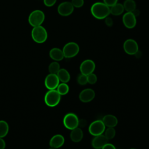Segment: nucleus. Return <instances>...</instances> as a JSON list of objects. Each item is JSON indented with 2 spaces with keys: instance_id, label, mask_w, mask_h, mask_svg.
I'll return each mask as SVG.
<instances>
[{
  "instance_id": "obj_28",
  "label": "nucleus",
  "mask_w": 149,
  "mask_h": 149,
  "mask_svg": "<svg viewBox=\"0 0 149 149\" xmlns=\"http://www.w3.org/2000/svg\"><path fill=\"white\" fill-rule=\"evenodd\" d=\"M71 3L74 8H79L83 6L84 1V0H72Z\"/></svg>"
},
{
  "instance_id": "obj_12",
  "label": "nucleus",
  "mask_w": 149,
  "mask_h": 149,
  "mask_svg": "<svg viewBox=\"0 0 149 149\" xmlns=\"http://www.w3.org/2000/svg\"><path fill=\"white\" fill-rule=\"evenodd\" d=\"M122 22L126 28L129 29H133L137 23L136 17L132 12H126L122 16Z\"/></svg>"
},
{
  "instance_id": "obj_6",
  "label": "nucleus",
  "mask_w": 149,
  "mask_h": 149,
  "mask_svg": "<svg viewBox=\"0 0 149 149\" xmlns=\"http://www.w3.org/2000/svg\"><path fill=\"white\" fill-rule=\"evenodd\" d=\"M79 120L76 114L68 113L65 115L63 119V123L66 129L72 130L78 127Z\"/></svg>"
},
{
  "instance_id": "obj_29",
  "label": "nucleus",
  "mask_w": 149,
  "mask_h": 149,
  "mask_svg": "<svg viewBox=\"0 0 149 149\" xmlns=\"http://www.w3.org/2000/svg\"><path fill=\"white\" fill-rule=\"evenodd\" d=\"M57 0H43L44 4L47 7H51L54 6Z\"/></svg>"
},
{
  "instance_id": "obj_16",
  "label": "nucleus",
  "mask_w": 149,
  "mask_h": 149,
  "mask_svg": "<svg viewBox=\"0 0 149 149\" xmlns=\"http://www.w3.org/2000/svg\"><path fill=\"white\" fill-rule=\"evenodd\" d=\"M49 55L52 59L56 62L61 61L65 58L62 49L58 48H52L49 51Z\"/></svg>"
},
{
  "instance_id": "obj_27",
  "label": "nucleus",
  "mask_w": 149,
  "mask_h": 149,
  "mask_svg": "<svg viewBox=\"0 0 149 149\" xmlns=\"http://www.w3.org/2000/svg\"><path fill=\"white\" fill-rule=\"evenodd\" d=\"M77 83L80 85H85L87 83V76L83 74H80L78 76L77 79Z\"/></svg>"
},
{
  "instance_id": "obj_5",
  "label": "nucleus",
  "mask_w": 149,
  "mask_h": 149,
  "mask_svg": "<svg viewBox=\"0 0 149 149\" xmlns=\"http://www.w3.org/2000/svg\"><path fill=\"white\" fill-rule=\"evenodd\" d=\"M79 50V46L75 42H69L66 43L62 49L64 57L66 58L74 57L78 54Z\"/></svg>"
},
{
  "instance_id": "obj_13",
  "label": "nucleus",
  "mask_w": 149,
  "mask_h": 149,
  "mask_svg": "<svg viewBox=\"0 0 149 149\" xmlns=\"http://www.w3.org/2000/svg\"><path fill=\"white\" fill-rule=\"evenodd\" d=\"M94 91L91 88H86L83 90L79 94L80 100L83 102H88L91 101L95 97Z\"/></svg>"
},
{
  "instance_id": "obj_32",
  "label": "nucleus",
  "mask_w": 149,
  "mask_h": 149,
  "mask_svg": "<svg viewBox=\"0 0 149 149\" xmlns=\"http://www.w3.org/2000/svg\"><path fill=\"white\" fill-rule=\"evenodd\" d=\"M101 149H116V148L113 144L107 143L103 146V147Z\"/></svg>"
},
{
  "instance_id": "obj_17",
  "label": "nucleus",
  "mask_w": 149,
  "mask_h": 149,
  "mask_svg": "<svg viewBox=\"0 0 149 149\" xmlns=\"http://www.w3.org/2000/svg\"><path fill=\"white\" fill-rule=\"evenodd\" d=\"M102 122L105 126L114 127L118 124V119L116 117L111 114L105 115L102 118Z\"/></svg>"
},
{
  "instance_id": "obj_26",
  "label": "nucleus",
  "mask_w": 149,
  "mask_h": 149,
  "mask_svg": "<svg viewBox=\"0 0 149 149\" xmlns=\"http://www.w3.org/2000/svg\"><path fill=\"white\" fill-rule=\"evenodd\" d=\"M87 83L91 84H95L97 81V77L96 74L93 73L87 75Z\"/></svg>"
},
{
  "instance_id": "obj_9",
  "label": "nucleus",
  "mask_w": 149,
  "mask_h": 149,
  "mask_svg": "<svg viewBox=\"0 0 149 149\" xmlns=\"http://www.w3.org/2000/svg\"><path fill=\"white\" fill-rule=\"evenodd\" d=\"M74 8L71 2L65 1L58 5L57 10L61 16H68L73 12Z\"/></svg>"
},
{
  "instance_id": "obj_21",
  "label": "nucleus",
  "mask_w": 149,
  "mask_h": 149,
  "mask_svg": "<svg viewBox=\"0 0 149 149\" xmlns=\"http://www.w3.org/2000/svg\"><path fill=\"white\" fill-rule=\"evenodd\" d=\"M9 125L8 123L3 120H0V138L5 137L9 132Z\"/></svg>"
},
{
  "instance_id": "obj_3",
  "label": "nucleus",
  "mask_w": 149,
  "mask_h": 149,
  "mask_svg": "<svg viewBox=\"0 0 149 149\" xmlns=\"http://www.w3.org/2000/svg\"><path fill=\"white\" fill-rule=\"evenodd\" d=\"M61 95L56 90H49L44 96V102L49 107H54L59 104Z\"/></svg>"
},
{
  "instance_id": "obj_22",
  "label": "nucleus",
  "mask_w": 149,
  "mask_h": 149,
  "mask_svg": "<svg viewBox=\"0 0 149 149\" xmlns=\"http://www.w3.org/2000/svg\"><path fill=\"white\" fill-rule=\"evenodd\" d=\"M123 5L125 10L127 12H132L136 9V3L134 0H125Z\"/></svg>"
},
{
  "instance_id": "obj_33",
  "label": "nucleus",
  "mask_w": 149,
  "mask_h": 149,
  "mask_svg": "<svg viewBox=\"0 0 149 149\" xmlns=\"http://www.w3.org/2000/svg\"><path fill=\"white\" fill-rule=\"evenodd\" d=\"M87 124V122L85 119H81V120H79V125L78 126H80V127H84Z\"/></svg>"
},
{
  "instance_id": "obj_10",
  "label": "nucleus",
  "mask_w": 149,
  "mask_h": 149,
  "mask_svg": "<svg viewBox=\"0 0 149 149\" xmlns=\"http://www.w3.org/2000/svg\"><path fill=\"white\" fill-rule=\"evenodd\" d=\"M59 80L56 74H48L44 80L45 87L48 90H55L57 88L59 84Z\"/></svg>"
},
{
  "instance_id": "obj_24",
  "label": "nucleus",
  "mask_w": 149,
  "mask_h": 149,
  "mask_svg": "<svg viewBox=\"0 0 149 149\" xmlns=\"http://www.w3.org/2000/svg\"><path fill=\"white\" fill-rule=\"evenodd\" d=\"M60 69V65L56 61L51 62L48 66V70L49 72V73L56 74Z\"/></svg>"
},
{
  "instance_id": "obj_31",
  "label": "nucleus",
  "mask_w": 149,
  "mask_h": 149,
  "mask_svg": "<svg viewBox=\"0 0 149 149\" xmlns=\"http://www.w3.org/2000/svg\"><path fill=\"white\" fill-rule=\"evenodd\" d=\"M104 20H105V23L107 26L111 27L113 25V20L112 19L111 17L108 16L106 18H105Z\"/></svg>"
},
{
  "instance_id": "obj_25",
  "label": "nucleus",
  "mask_w": 149,
  "mask_h": 149,
  "mask_svg": "<svg viewBox=\"0 0 149 149\" xmlns=\"http://www.w3.org/2000/svg\"><path fill=\"white\" fill-rule=\"evenodd\" d=\"M116 134V131L114 127H108L106 130H105V136L108 140L112 139Z\"/></svg>"
},
{
  "instance_id": "obj_20",
  "label": "nucleus",
  "mask_w": 149,
  "mask_h": 149,
  "mask_svg": "<svg viewBox=\"0 0 149 149\" xmlns=\"http://www.w3.org/2000/svg\"><path fill=\"white\" fill-rule=\"evenodd\" d=\"M125 10L123 4L116 3L115 5L110 7V14L113 16H119L122 15Z\"/></svg>"
},
{
  "instance_id": "obj_34",
  "label": "nucleus",
  "mask_w": 149,
  "mask_h": 149,
  "mask_svg": "<svg viewBox=\"0 0 149 149\" xmlns=\"http://www.w3.org/2000/svg\"><path fill=\"white\" fill-rule=\"evenodd\" d=\"M6 147V143L3 138H0V149H5Z\"/></svg>"
},
{
  "instance_id": "obj_14",
  "label": "nucleus",
  "mask_w": 149,
  "mask_h": 149,
  "mask_svg": "<svg viewBox=\"0 0 149 149\" xmlns=\"http://www.w3.org/2000/svg\"><path fill=\"white\" fill-rule=\"evenodd\" d=\"M108 139L104 134L95 136L91 141L92 147L94 149H101L108 143Z\"/></svg>"
},
{
  "instance_id": "obj_19",
  "label": "nucleus",
  "mask_w": 149,
  "mask_h": 149,
  "mask_svg": "<svg viewBox=\"0 0 149 149\" xmlns=\"http://www.w3.org/2000/svg\"><path fill=\"white\" fill-rule=\"evenodd\" d=\"M56 75L58 76L59 81L62 83H67L70 79V75L69 72L63 68L60 69L56 73Z\"/></svg>"
},
{
  "instance_id": "obj_8",
  "label": "nucleus",
  "mask_w": 149,
  "mask_h": 149,
  "mask_svg": "<svg viewBox=\"0 0 149 149\" xmlns=\"http://www.w3.org/2000/svg\"><path fill=\"white\" fill-rule=\"evenodd\" d=\"M123 48L125 52L130 55H135L139 51V45L137 42L133 39H127L123 43Z\"/></svg>"
},
{
  "instance_id": "obj_37",
  "label": "nucleus",
  "mask_w": 149,
  "mask_h": 149,
  "mask_svg": "<svg viewBox=\"0 0 149 149\" xmlns=\"http://www.w3.org/2000/svg\"><path fill=\"white\" fill-rule=\"evenodd\" d=\"M130 149H136V148H130Z\"/></svg>"
},
{
  "instance_id": "obj_30",
  "label": "nucleus",
  "mask_w": 149,
  "mask_h": 149,
  "mask_svg": "<svg viewBox=\"0 0 149 149\" xmlns=\"http://www.w3.org/2000/svg\"><path fill=\"white\" fill-rule=\"evenodd\" d=\"M118 0H103V2L109 8L118 3Z\"/></svg>"
},
{
  "instance_id": "obj_23",
  "label": "nucleus",
  "mask_w": 149,
  "mask_h": 149,
  "mask_svg": "<svg viewBox=\"0 0 149 149\" xmlns=\"http://www.w3.org/2000/svg\"><path fill=\"white\" fill-rule=\"evenodd\" d=\"M56 88L57 91L61 95H66L69 91V87L66 83H61V84H59Z\"/></svg>"
},
{
  "instance_id": "obj_2",
  "label": "nucleus",
  "mask_w": 149,
  "mask_h": 149,
  "mask_svg": "<svg viewBox=\"0 0 149 149\" xmlns=\"http://www.w3.org/2000/svg\"><path fill=\"white\" fill-rule=\"evenodd\" d=\"M33 40L38 44H42L46 41L48 38L47 30L41 25L34 27L31 32Z\"/></svg>"
},
{
  "instance_id": "obj_1",
  "label": "nucleus",
  "mask_w": 149,
  "mask_h": 149,
  "mask_svg": "<svg viewBox=\"0 0 149 149\" xmlns=\"http://www.w3.org/2000/svg\"><path fill=\"white\" fill-rule=\"evenodd\" d=\"M90 12L94 17L98 20H102L109 16L110 8L103 2H97L91 6Z\"/></svg>"
},
{
  "instance_id": "obj_11",
  "label": "nucleus",
  "mask_w": 149,
  "mask_h": 149,
  "mask_svg": "<svg viewBox=\"0 0 149 149\" xmlns=\"http://www.w3.org/2000/svg\"><path fill=\"white\" fill-rule=\"evenodd\" d=\"M95 69V64L93 60L86 59L80 65V71L81 74L88 75L93 73Z\"/></svg>"
},
{
  "instance_id": "obj_15",
  "label": "nucleus",
  "mask_w": 149,
  "mask_h": 149,
  "mask_svg": "<svg viewBox=\"0 0 149 149\" xmlns=\"http://www.w3.org/2000/svg\"><path fill=\"white\" fill-rule=\"evenodd\" d=\"M65 143L64 137L59 134H55L51 137L49 140V144L51 147L54 148H58L61 147Z\"/></svg>"
},
{
  "instance_id": "obj_7",
  "label": "nucleus",
  "mask_w": 149,
  "mask_h": 149,
  "mask_svg": "<svg viewBox=\"0 0 149 149\" xmlns=\"http://www.w3.org/2000/svg\"><path fill=\"white\" fill-rule=\"evenodd\" d=\"M105 130V126L101 120H96L93 122L88 127L89 133L94 136L103 134Z\"/></svg>"
},
{
  "instance_id": "obj_36",
  "label": "nucleus",
  "mask_w": 149,
  "mask_h": 149,
  "mask_svg": "<svg viewBox=\"0 0 149 149\" xmlns=\"http://www.w3.org/2000/svg\"><path fill=\"white\" fill-rule=\"evenodd\" d=\"M49 149H56V148H52V147H51V148H49Z\"/></svg>"
},
{
  "instance_id": "obj_18",
  "label": "nucleus",
  "mask_w": 149,
  "mask_h": 149,
  "mask_svg": "<svg viewBox=\"0 0 149 149\" xmlns=\"http://www.w3.org/2000/svg\"><path fill=\"white\" fill-rule=\"evenodd\" d=\"M70 137L72 141L74 143L80 142L83 137V132L80 127H76L73 130L70 134Z\"/></svg>"
},
{
  "instance_id": "obj_4",
  "label": "nucleus",
  "mask_w": 149,
  "mask_h": 149,
  "mask_svg": "<svg viewBox=\"0 0 149 149\" xmlns=\"http://www.w3.org/2000/svg\"><path fill=\"white\" fill-rule=\"evenodd\" d=\"M45 20L44 13L39 9H36L32 11L28 17L29 24L33 27L41 26Z\"/></svg>"
},
{
  "instance_id": "obj_35",
  "label": "nucleus",
  "mask_w": 149,
  "mask_h": 149,
  "mask_svg": "<svg viewBox=\"0 0 149 149\" xmlns=\"http://www.w3.org/2000/svg\"><path fill=\"white\" fill-rule=\"evenodd\" d=\"M132 13L134 15V16H135L136 17H137V16H138L139 15V14H140V11H139L138 9H136L135 10H134L132 12Z\"/></svg>"
}]
</instances>
